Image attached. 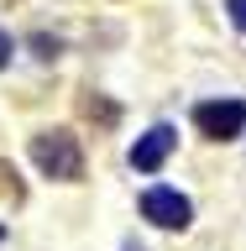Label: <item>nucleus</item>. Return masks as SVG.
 <instances>
[{
	"mask_svg": "<svg viewBox=\"0 0 246 251\" xmlns=\"http://www.w3.org/2000/svg\"><path fill=\"white\" fill-rule=\"evenodd\" d=\"M173 147H178V131H173V126H152V131L137 136V147H131V168L137 173H157L163 162H168Z\"/></svg>",
	"mask_w": 246,
	"mask_h": 251,
	"instance_id": "nucleus-4",
	"label": "nucleus"
},
{
	"mask_svg": "<svg viewBox=\"0 0 246 251\" xmlns=\"http://www.w3.org/2000/svg\"><path fill=\"white\" fill-rule=\"evenodd\" d=\"M225 11H231V21H236V31H246V0H225Z\"/></svg>",
	"mask_w": 246,
	"mask_h": 251,
	"instance_id": "nucleus-5",
	"label": "nucleus"
},
{
	"mask_svg": "<svg viewBox=\"0 0 246 251\" xmlns=\"http://www.w3.org/2000/svg\"><path fill=\"white\" fill-rule=\"evenodd\" d=\"M31 162H37L47 178H63V183L84 178V152H79V136H68V131H42V136H31Z\"/></svg>",
	"mask_w": 246,
	"mask_h": 251,
	"instance_id": "nucleus-1",
	"label": "nucleus"
},
{
	"mask_svg": "<svg viewBox=\"0 0 246 251\" xmlns=\"http://www.w3.org/2000/svg\"><path fill=\"white\" fill-rule=\"evenodd\" d=\"M0 235H5V230H0Z\"/></svg>",
	"mask_w": 246,
	"mask_h": 251,
	"instance_id": "nucleus-7",
	"label": "nucleus"
},
{
	"mask_svg": "<svg viewBox=\"0 0 246 251\" xmlns=\"http://www.w3.org/2000/svg\"><path fill=\"white\" fill-rule=\"evenodd\" d=\"M5 63H11V37L0 31V68H5Z\"/></svg>",
	"mask_w": 246,
	"mask_h": 251,
	"instance_id": "nucleus-6",
	"label": "nucleus"
},
{
	"mask_svg": "<svg viewBox=\"0 0 246 251\" xmlns=\"http://www.w3.org/2000/svg\"><path fill=\"white\" fill-rule=\"evenodd\" d=\"M141 215L152 220V225H163V230H184L189 220H194V204L178 188H147L141 194Z\"/></svg>",
	"mask_w": 246,
	"mask_h": 251,
	"instance_id": "nucleus-2",
	"label": "nucleus"
},
{
	"mask_svg": "<svg viewBox=\"0 0 246 251\" xmlns=\"http://www.w3.org/2000/svg\"><path fill=\"white\" fill-rule=\"evenodd\" d=\"M194 126L215 141H231V136H241V126H246V105L241 100H210V105L194 110Z\"/></svg>",
	"mask_w": 246,
	"mask_h": 251,
	"instance_id": "nucleus-3",
	"label": "nucleus"
}]
</instances>
